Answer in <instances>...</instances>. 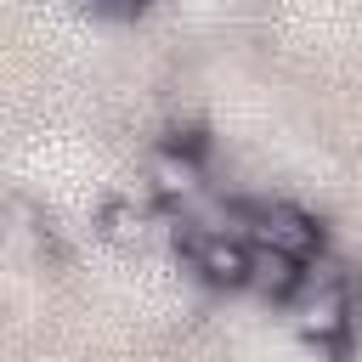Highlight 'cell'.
<instances>
[{"instance_id": "obj_1", "label": "cell", "mask_w": 362, "mask_h": 362, "mask_svg": "<svg viewBox=\"0 0 362 362\" xmlns=\"http://www.w3.org/2000/svg\"><path fill=\"white\" fill-rule=\"evenodd\" d=\"M300 305H294V322H300V334L305 339H317V345H328V339H339L345 334V322H351V300H345V283L334 277V272H322V277H300Z\"/></svg>"}, {"instance_id": "obj_2", "label": "cell", "mask_w": 362, "mask_h": 362, "mask_svg": "<svg viewBox=\"0 0 362 362\" xmlns=\"http://www.w3.org/2000/svg\"><path fill=\"white\" fill-rule=\"evenodd\" d=\"M249 221H255V243L283 249V255H294V260H305L311 249H322V226H317L311 215L288 209V204H255Z\"/></svg>"}, {"instance_id": "obj_3", "label": "cell", "mask_w": 362, "mask_h": 362, "mask_svg": "<svg viewBox=\"0 0 362 362\" xmlns=\"http://www.w3.org/2000/svg\"><path fill=\"white\" fill-rule=\"evenodd\" d=\"M192 266L215 288H243V277H249V243L232 238V232H198L192 238Z\"/></svg>"}, {"instance_id": "obj_4", "label": "cell", "mask_w": 362, "mask_h": 362, "mask_svg": "<svg viewBox=\"0 0 362 362\" xmlns=\"http://www.w3.org/2000/svg\"><path fill=\"white\" fill-rule=\"evenodd\" d=\"M305 277V260L283 255V249H266V243H249V277L243 288H255L260 300H288Z\"/></svg>"}, {"instance_id": "obj_5", "label": "cell", "mask_w": 362, "mask_h": 362, "mask_svg": "<svg viewBox=\"0 0 362 362\" xmlns=\"http://www.w3.org/2000/svg\"><path fill=\"white\" fill-rule=\"evenodd\" d=\"M153 215L141 209V204H130V198H113V204H102L96 209V238L107 243V249H119V255H136L147 238H153Z\"/></svg>"}, {"instance_id": "obj_6", "label": "cell", "mask_w": 362, "mask_h": 362, "mask_svg": "<svg viewBox=\"0 0 362 362\" xmlns=\"http://www.w3.org/2000/svg\"><path fill=\"white\" fill-rule=\"evenodd\" d=\"M147 181H153V192H164V198H192V192L204 187V170H198V158L181 153V147H158V153L147 158Z\"/></svg>"}]
</instances>
